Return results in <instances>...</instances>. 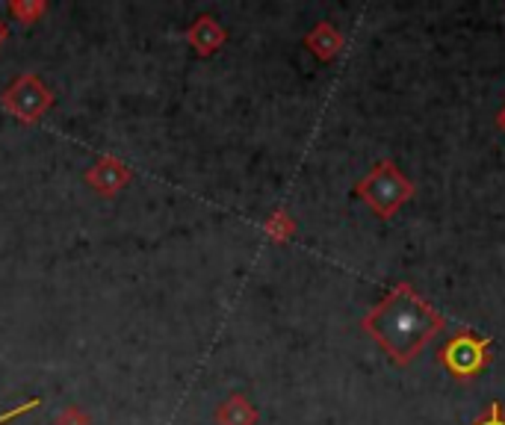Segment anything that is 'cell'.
<instances>
[{
  "mask_svg": "<svg viewBox=\"0 0 505 425\" xmlns=\"http://www.w3.org/2000/svg\"><path fill=\"white\" fill-rule=\"evenodd\" d=\"M369 326L376 328L378 340L387 345L390 352H396L399 357H408L411 349L429 337V331L434 326V316L429 307H423L417 298H414L408 289H399L396 296L378 307Z\"/></svg>",
  "mask_w": 505,
  "mask_h": 425,
  "instance_id": "cell-1",
  "label": "cell"
},
{
  "mask_svg": "<svg viewBox=\"0 0 505 425\" xmlns=\"http://www.w3.org/2000/svg\"><path fill=\"white\" fill-rule=\"evenodd\" d=\"M443 357H446V366L458 375L476 373V369L481 366V361H485V343H479L473 337H458V340L449 343V349H446Z\"/></svg>",
  "mask_w": 505,
  "mask_h": 425,
  "instance_id": "cell-2",
  "label": "cell"
},
{
  "mask_svg": "<svg viewBox=\"0 0 505 425\" xmlns=\"http://www.w3.org/2000/svg\"><path fill=\"white\" fill-rule=\"evenodd\" d=\"M39 401H42V399H30V401H24V405H18V408L6 411V413H0V425H4L6 420H15L18 413H27V411H33V408H39Z\"/></svg>",
  "mask_w": 505,
  "mask_h": 425,
  "instance_id": "cell-3",
  "label": "cell"
},
{
  "mask_svg": "<svg viewBox=\"0 0 505 425\" xmlns=\"http://www.w3.org/2000/svg\"><path fill=\"white\" fill-rule=\"evenodd\" d=\"M497 413H500V411H497V405H493V408H491V420H488V422H481V425H505V422H500Z\"/></svg>",
  "mask_w": 505,
  "mask_h": 425,
  "instance_id": "cell-4",
  "label": "cell"
}]
</instances>
